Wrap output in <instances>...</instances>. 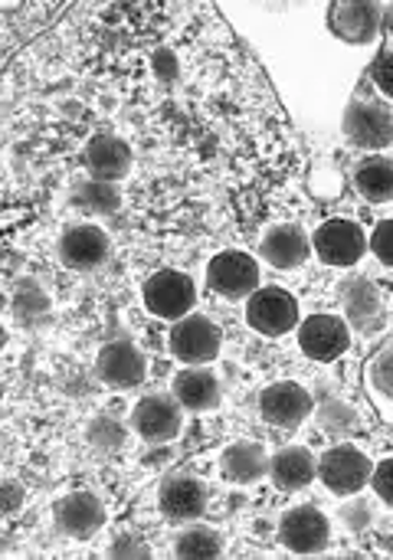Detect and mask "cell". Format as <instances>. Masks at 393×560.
Masks as SVG:
<instances>
[{"label": "cell", "mask_w": 393, "mask_h": 560, "mask_svg": "<svg viewBox=\"0 0 393 560\" xmlns=\"http://www.w3.org/2000/svg\"><path fill=\"white\" fill-rule=\"evenodd\" d=\"M371 472H374V466H371L368 453L358 450L355 443H335L319 459V479L338 499L358 495L371 482Z\"/></svg>", "instance_id": "obj_1"}, {"label": "cell", "mask_w": 393, "mask_h": 560, "mask_svg": "<svg viewBox=\"0 0 393 560\" xmlns=\"http://www.w3.org/2000/svg\"><path fill=\"white\" fill-rule=\"evenodd\" d=\"M141 295H145V308L164 322H181L197 305V285L181 269H158L154 276H148Z\"/></svg>", "instance_id": "obj_2"}, {"label": "cell", "mask_w": 393, "mask_h": 560, "mask_svg": "<svg viewBox=\"0 0 393 560\" xmlns=\"http://www.w3.org/2000/svg\"><path fill=\"white\" fill-rule=\"evenodd\" d=\"M299 318H302V312H299L296 295H289L286 289H276V285L256 289L246 302V325L266 338H282V335L296 331Z\"/></svg>", "instance_id": "obj_3"}, {"label": "cell", "mask_w": 393, "mask_h": 560, "mask_svg": "<svg viewBox=\"0 0 393 560\" xmlns=\"http://www.w3.org/2000/svg\"><path fill=\"white\" fill-rule=\"evenodd\" d=\"M312 246H315V256L325 266L348 269V266H358L365 259V253H368V233L355 220H348V217H332V220H325L315 230Z\"/></svg>", "instance_id": "obj_4"}, {"label": "cell", "mask_w": 393, "mask_h": 560, "mask_svg": "<svg viewBox=\"0 0 393 560\" xmlns=\"http://www.w3.org/2000/svg\"><path fill=\"white\" fill-rule=\"evenodd\" d=\"M345 135L358 148H388L393 141V105L378 95H355L345 112Z\"/></svg>", "instance_id": "obj_5"}, {"label": "cell", "mask_w": 393, "mask_h": 560, "mask_svg": "<svg viewBox=\"0 0 393 560\" xmlns=\"http://www.w3.org/2000/svg\"><path fill=\"white\" fill-rule=\"evenodd\" d=\"M279 545L292 555H322L332 545V525L319 505L289 509L279 522Z\"/></svg>", "instance_id": "obj_6"}, {"label": "cell", "mask_w": 393, "mask_h": 560, "mask_svg": "<svg viewBox=\"0 0 393 560\" xmlns=\"http://www.w3.org/2000/svg\"><path fill=\"white\" fill-rule=\"evenodd\" d=\"M223 345V331L207 318V315H187L181 322L171 325L167 335V348L177 361L184 364H210L220 354Z\"/></svg>", "instance_id": "obj_7"}, {"label": "cell", "mask_w": 393, "mask_h": 560, "mask_svg": "<svg viewBox=\"0 0 393 560\" xmlns=\"http://www.w3.org/2000/svg\"><path fill=\"white\" fill-rule=\"evenodd\" d=\"M299 348L309 361L332 364L351 348V328L342 315H309L299 322Z\"/></svg>", "instance_id": "obj_8"}, {"label": "cell", "mask_w": 393, "mask_h": 560, "mask_svg": "<svg viewBox=\"0 0 393 560\" xmlns=\"http://www.w3.org/2000/svg\"><path fill=\"white\" fill-rule=\"evenodd\" d=\"M207 285L223 299H250L259 289V262L240 249H227L210 259Z\"/></svg>", "instance_id": "obj_9"}, {"label": "cell", "mask_w": 393, "mask_h": 560, "mask_svg": "<svg viewBox=\"0 0 393 560\" xmlns=\"http://www.w3.org/2000/svg\"><path fill=\"white\" fill-rule=\"evenodd\" d=\"M259 417L276 430H296L312 417V394L292 381L269 384L259 394Z\"/></svg>", "instance_id": "obj_10"}, {"label": "cell", "mask_w": 393, "mask_h": 560, "mask_svg": "<svg viewBox=\"0 0 393 560\" xmlns=\"http://www.w3.org/2000/svg\"><path fill=\"white\" fill-rule=\"evenodd\" d=\"M53 515H56V528L72 541H89L105 525V505L89 489H76V492L62 495L56 502Z\"/></svg>", "instance_id": "obj_11"}, {"label": "cell", "mask_w": 393, "mask_h": 560, "mask_svg": "<svg viewBox=\"0 0 393 560\" xmlns=\"http://www.w3.org/2000/svg\"><path fill=\"white\" fill-rule=\"evenodd\" d=\"M95 374L105 387L128 390L148 377V361L131 341H108L95 358Z\"/></svg>", "instance_id": "obj_12"}, {"label": "cell", "mask_w": 393, "mask_h": 560, "mask_svg": "<svg viewBox=\"0 0 393 560\" xmlns=\"http://www.w3.org/2000/svg\"><path fill=\"white\" fill-rule=\"evenodd\" d=\"M112 243L99 226H69L59 236V262L72 272H95L108 262Z\"/></svg>", "instance_id": "obj_13"}, {"label": "cell", "mask_w": 393, "mask_h": 560, "mask_svg": "<svg viewBox=\"0 0 393 560\" xmlns=\"http://www.w3.org/2000/svg\"><path fill=\"white\" fill-rule=\"evenodd\" d=\"M131 427L148 443H171L181 433V404L177 397L148 394L131 410Z\"/></svg>", "instance_id": "obj_14"}, {"label": "cell", "mask_w": 393, "mask_h": 560, "mask_svg": "<svg viewBox=\"0 0 393 560\" xmlns=\"http://www.w3.org/2000/svg\"><path fill=\"white\" fill-rule=\"evenodd\" d=\"M210 505V489L190 476V472H177L161 486V512L171 522H194L204 518Z\"/></svg>", "instance_id": "obj_15"}, {"label": "cell", "mask_w": 393, "mask_h": 560, "mask_svg": "<svg viewBox=\"0 0 393 560\" xmlns=\"http://www.w3.org/2000/svg\"><path fill=\"white\" fill-rule=\"evenodd\" d=\"M328 23H332V33L342 36L345 43L365 46L384 26V7L381 3H348V0L345 3H332Z\"/></svg>", "instance_id": "obj_16"}, {"label": "cell", "mask_w": 393, "mask_h": 560, "mask_svg": "<svg viewBox=\"0 0 393 560\" xmlns=\"http://www.w3.org/2000/svg\"><path fill=\"white\" fill-rule=\"evenodd\" d=\"M85 171L95 180H122L131 171V148L115 135H95L85 144Z\"/></svg>", "instance_id": "obj_17"}, {"label": "cell", "mask_w": 393, "mask_h": 560, "mask_svg": "<svg viewBox=\"0 0 393 560\" xmlns=\"http://www.w3.org/2000/svg\"><path fill=\"white\" fill-rule=\"evenodd\" d=\"M263 259L273 266V269H282V272H289V269H299L305 259H309V249H312V243H309V236L296 226V223H282V226H273L266 236H263Z\"/></svg>", "instance_id": "obj_18"}, {"label": "cell", "mask_w": 393, "mask_h": 560, "mask_svg": "<svg viewBox=\"0 0 393 560\" xmlns=\"http://www.w3.org/2000/svg\"><path fill=\"white\" fill-rule=\"evenodd\" d=\"M171 394L177 397L181 407L187 410H210L220 404V381L210 368L204 364H187L184 371L174 374V384H171Z\"/></svg>", "instance_id": "obj_19"}, {"label": "cell", "mask_w": 393, "mask_h": 560, "mask_svg": "<svg viewBox=\"0 0 393 560\" xmlns=\"http://www.w3.org/2000/svg\"><path fill=\"white\" fill-rule=\"evenodd\" d=\"M220 469L233 486H253L269 472V456H266V450L259 443L240 440V443H230L223 450Z\"/></svg>", "instance_id": "obj_20"}, {"label": "cell", "mask_w": 393, "mask_h": 560, "mask_svg": "<svg viewBox=\"0 0 393 560\" xmlns=\"http://www.w3.org/2000/svg\"><path fill=\"white\" fill-rule=\"evenodd\" d=\"M319 472L315 456L305 446H286L269 459V479L276 482V489L282 492H299L305 489Z\"/></svg>", "instance_id": "obj_21"}, {"label": "cell", "mask_w": 393, "mask_h": 560, "mask_svg": "<svg viewBox=\"0 0 393 560\" xmlns=\"http://www.w3.org/2000/svg\"><path fill=\"white\" fill-rule=\"evenodd\" d=\"M358 194L368 203H391L393 200V158L384 154H368L358 161L355 174H351Z\"/></svg>", "instance_id": "obj_22"}, {"label": "cell", "mask_w": 393, "mask_h": 560, "mask_svg": "<svg viewBox=\"0 0 393 560\" xmlns=\"http://www.w3.org/2000/svg\"><path fill=\"white\" fill-rule=\"evenodd\" d=\"M342 305H345V322L368 331V328H378L381 318H384V308H381V299L374 292V285L368 279H351L342 292Z\"/></svg>", "instance_id": "obj_23"}, {"label": "cell", "mask_w": 393, "mask_h": 560, "mask_svg": "<svg viewBox=\"0 0 393 560\" xmlns=\"http://www.w3.org/2000/svg\"><path fill=\"white\" fill-rule=\"evenodd\" d=\"M174 555L187 560H207L223 555V538L207 525H190L174 538Z\"/></svg>", "instance_id": "obj_24"}, {"label": "cell", "mask_w": 393, "mask_h": 560, "mask_svg": "<svg viewBox=\"0 0 393 560\" xmlns=\"http://www.w3.org/2000/svg\"><path fill=\"white\" fill-rule=\"evenodd\" d=\"M79 200H82V207L92 210V213H115L118 203H122L118 187H115L112 180H95V177L85 180V184L79 187Z\"/></svg>", "instance_id": "obj_25"}, {"label": "cell", "mask_w": 393, "mask_h": 560, "mask_svg": "<svg viewBox=\"0 0 393 560\" xmlns=\"http://www.w3.org/2000/svg\"><path fill=\"white\" fill-rule=\"evenodd\" d=\"M365 85L371 89V95H378L381 102L393 105V46H384L381 56L371 62V69L365 75Z\"/></svg>", "instance_id": "obj_26"}, {"label": "cell", "mask_w": 393, "mask_h": 560, "mask_svg": "<svg viewBox=\"0 0 393 560\" xmlns=\"http://www.w3.org/2000/svg\"><path fill=\"white\" fill-rule=\"evenodd\" d=\"M85 440H89L95 450H102V453H115V450L125 443V427H122L112 413H102V417H95V420L89 423Z\"/></svg>", "instance_id": "obj_27"}, {"label": "cell", "mask_w": 393, "mask_h": 560, "mask_svg": "<svg viewBox=\"0 0 393 560\" xmlns=\"http://www.w3.org/2000/svg\"><path fill=\"white\" fill-rule=\"evenodd\" d=\"M371 384L381 397L393 400V348H384L371 364Z\"/></svg>", "instance_id": "obj_28"}, {"label": "cell", "mask_w": 393, "mask_h": 560, "mask_svg": "<svg viewBox=\"0 0 393 560\" xmlns=\"http://www.w3.org/2000/svg\"><path fill=\"white\" fill-rule=\"evenodd\" d=\"M371 253L393 269V217L391 220H381L371 233Z\"/></svg>", "instance_id": "obj_29"}, {"label": "cell", "mask_w": 393, "mask_h": 560, "mask_svg": "<svg viewBox=\"0 0 393 560\" xmlns=\"http://www.w3.org/2000/svg\"><path fill=\"white\" fill-rule=\"evenodd\" d=\"M371 489H374V495H378L384 505H391L393 509V456L381 459V463L374 466V472H371Z\"/></svg>", "instance_id": "obj_30"}, {"label": "cell", "mask_w": 393, "mask_h": 560, "mask_svg": "<svg viewBox=\"0 0 393 560\" xmlns=\"http://www.w3.org/2000/svg\"><path fill=\"white\" fill-rule=\"evenodd\" d=\"M319 417H322V423H325V427H335V430H338V427H351V420H355V417H351V410H348V407H342V404H328Z\"/></svg>", "instance_id": "obj_31"}, {"label": "cell", "mask_w": 393, "mask_h": 560, "mask_svg": "<svg viewBox=\"0 0 393 560\" xmlns=\"http://www.w3.org/2000/svg\"><path fill=\"white\" fill-rule=\"evenodd\" d=\"M345 522H348V528H355V532L368 528V522H371V505H368V502H351V505L345 509Z\"/></svg>", "instance_id": "obj_32"}, {"label": "cell", "mask_w": 393, "mask_h": 560, "mask_svg": "<svg viewBox=\"0 0 393 560\" xmlns=\"http://www.w3.org/2000/svg\"><path fill=\"white\" fill-rule=\"evenodd\" d=\"M148 555H151V551L141 548L138 538H118L115 548H112V558H148Z\"/></svg>", "instance_id": "obj_33"}, {"label": "cell", "mask_w": 393, "mask_h": 560, "mask_svg": "<svg viewBox=\"0 0 393 560\" xmlns=\"http://www.w3.org/2000/svg\"><path fill=\"white\" fill-rule=\"evenodd\" d=\"M3 499H7V515H13L16 505H20V486H16L13 479L3 482Z\"/></svg>", "instance_id": "obj_34"}, {"label": "cell", "mask_w": 393, "mask_h": 560, "mask_svg": "<svg viewBox=\"0 0 393 560\" xmlns=\"http://www.w3.org/2000/svg\"><path fill=\"white\" fill-rule=\"evenodd\" d=\"M384 26H388V33H391V43H393V7L388 10V16H384Z\"/></svg>", "instance_id": "obj_35"}]
</instances>
